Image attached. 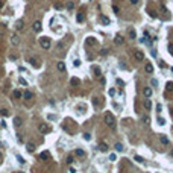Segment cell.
I'll list each match as a JSON object with an SVG mask.
<instances>
[{
    "mask_svg": "<svg viewBox=\"0 0 173 173\" xmlns=\"http://www.w3.org/2000/svg\"><path fill=\"white\" fill-rule=\"evenodd\" d=\"M23 96H24V99H31V97H32V93H31V91H26Z\"/></svg>",
    "mask_w": 173,
    "mask_h": 173,
    "instance_id": "obj_36",
    "label": "cell"
},
{
    "mask_svg": "<svg viewBox=\"0 0 173 173\" xmlns=\"http://www.w3.org/2000/svg\"><path fill=\"white\" fill-rule=\"evenodd\" d=\"M73 8H75V5H73L71 2H68V3H67V9H70V11H71Z\"/></svg>",
    "mask_w": 173,
    "mask_h": 173,
    "instance_id": "obj_37",
    "label": "cell"
},
{
    "mask_svg": "<svg viewBox=\"0 0 173 173\" xmlns=\"http://www.w3.org/2000/svg\"><path fill=\"white\" fill-rule=\"evenodd\" d=\"M172 156H173V149H172Z\"/></svg>",
    "mask_w": 173,
    "mask_h": 173,
    "instance_id": "obj_54",
    "label": "cell"
},
{
    "mask_svg": "<svg viewBox=\"0 0 173 173\" xmlns=\"http://www.w3.org/2000/svg\"><path fill=\"white\" fill-rule=\"evenodd\" d=\"M73 163V156H68L67 158V164H71Z\"/></svg>",
    "mask_w": 173,
    "mask_h": 173,
    "instance_id": "obj_45",
    "label": "cell"
},
{
    "mask_svg": "<svg viewBox=\"0 0 173 173\" xmlns=\"http://www.w3.org/2000/svg\"><path fill=\"white\" fill-rule=\"evenodd\" d=\"M144 108H146L147 111H150V109H152V102L149 100V99H147V100H144Z\"/></svg>",
    "mask_w": 173,
    "mask_h": 173,
    "instance_id": "obj_18",
    "label": "cell"
},
{
    "mask_svg": "<svg viewBox=\"0 0 173 173\" xmlns=\"http://www.w3.org/2000/svg\"><path fill=\"white\" fill-rule=\"evenodd\" d=\"M144 71H146L147 75H152V73H153V65H152L150 62H147L146 65H144Z\"/></svg>",
    "mask_w": 173,
    "mask_h": 173,
    "instance_id": "obj_9",
    "label": "cell"
},
{
    "mask_svg": "<svg viewBox=\"0 0 173 173\" xmlns=\"http://www.w3.org/2000/svg\"><path fill=\"white\" fill-rule=\"evenodd\" d=\"M3 36V29H0V38Z\"/></svg>",
    "mask_w": 173,
    "mask_h": 173,
    "instance_id": "obj_53",
    "label": "cell"
},
{
    "mask_svg": "<svg viewBox=\"0 0 173 173\" xmlns=\"http://www.w3.org/2000/svg\"><path fill=\"white\" fill-rule=\"evenodd\" d=\"M15 158H17V161H18L20 164H24V163H26V161H24V158H23V156H21V155H18V153H17V155H15Z\"/></svg>",
    "mask_w": 173,
    "mask_h": 173,
    "instance_id": "obj_26",
    "label": "cell"
},
{
    "mask_svg": "<svg viewBox=\"0 0 173 173\" xmlns=\"http://www.w3.org/2000/svg\"><path fill=\"white\" fill-rule=\"evenodd\" d=\"M76 21H77V23H84V21H85L84 14H77V15H76Z\"/></svg>",
    "mask_w": 173,
    "mask_h": 173,
    "instance_id": "obj_20",
    "label": "cell"
},
{
    "mask_svg": "<svg viewBox=\"0 0 173 173\" xmlns=\"http://www.w3.org/2000/svg\"><path fill=\"white\" fill-rule=\"evenodd\" d=\"M75 153H76L77 156H84V155H85V152L82 150V149H76V152H75Z\"/></svg>",
    "mask_w": 173,
    "mask_h": 173,
    "instance_id": "obj_31",
    "label": "cell"
},
{
    "mask_svg": "<svg viewBox=\"0 0 173 173\" xmlns=\"http://www.w3.org/2000/svg\"><path fill=\"white\" fill-rule=\"evenodd\" d=\"M156 111H158V112H161V111H163V106L161 105H156Z\"/></svg>",
    "mask_w": 173,
    "mask_h": 173,
    "instance_id": "obj_46",
    "label": "cell"
},
{
    "mask_svg": "<svg viewBox=\"0 0 173 173\" xmlns=\"http://www.w3.org/2000/svg\"><path fill=\"white\" fill-rule=\"evenodd\" d=\"M114 43H115V44H118V46H122V44L125 43V38H123L122 35H115V38H114Z\"/></svg>",
    "mask_w": 173,
    "mask_h": 173,
    "instance_id": "obj_10",
    "label": "cell"
},
{
    "mask_svg": "<svg viewBox=\"0 0 173 173\" xmlns=\"http://www.w3.org/2000/svg\"><path fill=\"white\" fill-rule=\"evenodd\" d=\"M47 118H49V120H58V115H55V114H49V115H47Z\"/></svg>",
    "mask_w": 173,
    "mask_h": 173,
    "instance_id": "obj_32",
    "label": "cell"
},
{
    "mask_svg": "<svg viewBox=\"0 0 173 173\" xmlns=\"http://www.w3.org/2000/svg\"><path fill=\"white\" fill-rule=\"evenodd\" d=\"M14 125L17 126V127L21 126V125H23V123H21V118H20V117H15V118H14Z\"/></svg>",
    "mask_w": 173,
    "mask_h": 173,
    "instance_id": "obj_25",
    "label": "cell"
},
{
    "mask_svg": "<svg viewBox=\"0 0 173 173\" xmlns=\"http://www.w3.org/2000/svg\"><path fill=\"white\" fill-rule=\"evenodd\" d=\"M115 150H117V152H123V149H125V147H123V144L122 143H115Z\"/></svg>",
    "mask_w": 173,
    "mask_h": 173,
    "instance_id": "obj_21",
    "label": "cell"
},
{
    "mask_svg": "<svg viewBox=\"0 0 173 173\" xmlns=\"http://www.w3.org/2000/svg\"><path fill=\"white\" fill-rule=\"evenodd\" d=\"M109 94H111V96H114V94H115V90L111 88V90H109Z\"/></svg>",
    "mask_w": 173,
    "mask_h": 173,
    "instance_id": "obj_52",
    "label": "cell"
},
{
    "mask_svg": "<svg viewBox=\"0 0 173 173\" xmlns=\"http://www.w3.org/2000/svg\"><path fill=\"white\" fill-rule=\"evenodd\" d=\"M56 68H58V71H65V64L62 61H59V62L56 64Z\"/></svg>",
    "mask_w": 173,
    "mask_h": 173,
    "instance_id": "obj_12",
    "label": "cell"
},
{
    "mask_svg": "<svg viewBox=\"0 0 173 173\" xmlns=\"http://www.w3.org/2000/svg\"><path fill=\"white\" fill-rule=\"evenodd\" d=\"M26 150L29 152V153H32V152H35V144H31V143H29L27 146H26Z\"/></svg>",
    "mask_w": 173,
    "mask_h": 173,
    "instance_id": "obj_17",
    "label": "cell"
},
{
    "mask_svg": "<svg viewBox=\"0 0 173 173\" xmlns=\"http://www.w3.org/2000/svg\"><path fill=\"white\" fill-rule=\"evenodd\" d=\"M143 94H144L146 97H150V96H152V88H150V86H146V88L143 90Z\"/></svg>",
    "mask_w": 173,
    "mask_h": 173,
    "instance_id": "obj_13",
    "label": "cell"
},
{
    "mask_svg": "<svg viewBox=\"0 0 173 173\" xmlns=\"http://www.w3.org/2000/svg\"><path fill=\"white\" fill-rule=\"evenodd\" d=\"M100 21H102V23H103V24H105V26H108V24L111 23V20H109L108 17H106V15H102V18H100Z\"/></svg>",
    "mask_w": 173,
    "mask_h": 173,
    "instance_id": "obj_16",
    "label": "cell"
},
{
    "mask_svg": "<svg viewBox=\"0 0 173 173\" xmlns=\"http://www.w3.org/2000/svg\"><path fill=\"white\" fill-rule=\"evenodd\" d=\"M149 15H150L152 18H156V12H155V11H150V14H149Z\"/></svg>",
    "mask_w": 173,
    "mask_h": 173,
    "instance_id": "obj_41",
    "label": "cell"
},
{
    "mask_svg": "<svg viewBox=\"0 0 173 173\" xmlns=\"http://www.w3.org/2000/svg\"><path fill=\"white\" fill-rule=\"evenodd\" d=\"M159 140H161L163 144H168V138L166 137V135H161V137H159Z\"/></svg>",
    "mask_w": 173,
    "mask_h": 173,
    "instance_id": "obj_28",
    "label": "cell"
},
{
    "mask_svg": "<svg viewBox=\"0 0 173 173\" xmlns=\"http://www.w3.org/2000/svg\"><path fill=\"white\" fill-rule=\"evenodd\" d=\"M93 70H94V73H96V76H100V68H99V67H96V65H94Z\"/></svg>",
    "mask_w": 173,
    "mask_h": 173,
    "instance_id": "obj_33",
    "label": "cell"
},
{
    "mask_svg": "<svg viewBox=\"0 0 173 173\" xmlns=\"http://www.w3.org/2000/svg\"><path fill=\"white\" fill-rule=\"evenodd\" d=\"M81 65H82V61L81 59H77V58H76V59H73V67H81Z\"/></svg>",
    "mask_w": 173,
    "mask_h": 173,
    "instance_id": "obj_24",
    "label": "cell"
},
{
    "mask_svg": "<svg viewBox=\"0 0 173 173\" xmlns=\"http://www.w3.org/2000/svg\"><path fill=\"white\" fill-rule=\"evenodd\" d=\"M166 90H167V91H173V82H167V84H166Z\"/></svg>",
    "mask_w": 173,
    "mask_h": 173,
    "instance_id": "obj_27",
    "label": "cell"
},
{
    "mask_svg": "<svg viewBox=\"0 0 173 173\" xmlns=\"http://www.w3.org/2000/svg\"><path fill=\"white\" fill-rule=\"evenodd\" d=\"M129 2H131V5H137L138 0H129Z\"/></svg>",
    "mask_w": 173,
    "mask_h": 173,
    "instance_id": "obj_49",
    "label": "cell"
},
{
    "mask_svg": "<svg viewBox=\"0 0 173 173\" xmlns=\"http://www.w3.org/2000/svg\"><path fill=\"white\" fill-rule=\"evenodd\" d=\"M32 29H34V32L40 34V32L43 31V24H41V21H35L34 24H32Z\"/></svg>",
    "mask_w": 173,
    "mask_h": 173,
    "instance_id": "obj_6",
    "label": "cell"
},
{
    "mask_svg": "<svg viewBox=\"0 0 173 173\" xmlns=\"http://www.w3.org/2000/svg\"><path fill=\"white\" fill-rule=\"evenodd\" d=\"M103 120H105V125L109 127L111 131H115L117 129V123H115V118L114 115L109 112V111H106V112L103 114Z\"/></svg>",
    "mask_w": 173,
    "mask_h": 173,
    "instance_id": "obj_1",
    "label": "cell"
},
{
    "mask_svg": "<svg viewBox=\"0 0 173 173\" xmlns=\"http://www.w3.org/2000/svg\"><path fill=\"white\" fill-rule=\"evenodd\" d=\"M127 38H129V40H135V38H137V32H135L134 27L127 29Z\"/></svg>",
    "mask_w": 173,
    "mask_h": 173,
    "instance_id": "obj_7",
    "label": "cell"
},
{
    "mask_svg": "<svg viewBox=\"0 0 173 173\" xmlns=\"http://www.w3.org/2000/svg\"><path fill=\"white\" fill-rule=\"evenodd\" d=\"M152 85H153V86H158V81H156V79H152Z\"/></svg>",
    "mask_w": 173,
    "mask_h": 173,
    "instance_id": "obj_44",
    "label": "cell"
},
{
    "mask_svg": "<svg viewBox=\"0 0 173 173\" xmlns=\"http://www.w3.org/2000/svg\"><path fill=\"white\" fill-rule=\"evenodd\" d=\"M38 131H40V132L41 134H49V132H50V126H49L47 125V123H40V126H38Z\"/></svg>",
    "mask_w": 173,
    "mask_h": 173,
    "instance_id": "obj_3",
    "label": "cell"
},
{
    "mask_svg": "<svg viewBox=\"0 0 173 173\" xmlns=\"http://www.w3.org/2000/svg\"><path fill=\"white\" fill-rule=\"evenodd\" d=\"M143 122L146 123V125H149V122H150V120H149V117H146V115H144V117H143Z\"/></svg>",
    "mask_w": 173,
    "mask_h": 173,
    "instance_id": "obj_40",
    "label": "cell"
},
{
    "mask_svg": "<svg viewBox=\"0 0 173 173\" xmlns=\"http://www.w3.org/2000/svg\"><path fill=\"white\" fill-rule=\"evenodd\" d=\"M112 11L115 12V14H118V12H120V8H118V6H115V5H114V6H112Z\"/></svg>",
    "mask_w": 173,
    "mask_h": 173,
    "instance_id": "obj_38",
    "label": "cell"
},
{
    "mask_svg": "<svg viewBox=\"0 0 173 173\" xmlns=\"http://www.w3.org/2000/svg\"><path fill=\"white\" fill-rule=\"evenodd\" d=\"M0 6H2V2H0Z\"/></svg>",
    "mask_w": 173,
    "mask_h": 173,
    "instance_id": "obj_57",
    "label": "cell"
},
{
    "mask_svg": "<svg viewBox=\"0 0 173 173\" xmlns=\"http://www.w3.org/2000/svg\"><path fill=\"white\" fill-rule=\"evenodd\" d=\"M134 159H135L137 163H143V161H144V159H143V158H141L140 155H135V158H134Z\"/></svg>",
    "mask_w": 173,
    "mask_h": 173,
    "instance_id": "obj_34",
    "label": "cell"
},
{
    "mask_svg": "<svg viewBox=\"0 0 173 173\" xmlns=\"http://www.w3.org/2000/svg\"><path fill=\"white\" fill-rule=\"evenodd\" d=\"M40 46L44 49V50H49L52 46V43H50V38L49 36H41L40 38Z\"/></svg>",
    "mask_w": 173,
    "mask_h": 173,
    "instance_id": "obj_2",
    "label": "cell"
},
{
    "mask_svg": "<svg viewBox=\"0 0 173 173\" xmlns=\"http://www.w3.org/2000/svg\"><path fill=\"white\" fill-rule=\"evenodd\" d=\"M117 82H118V85H122V86H123V85H125V82H123L122 79H117Z\"/></svg>",
    "mask_w": 173,
    "mask_h": 173,
    "instance_id": "obj_50",
    "label": "cell"
},
{
    "mask_svg": "<svg viewBox=\"0 0 173 173\" xmlns=\"http://www.w3.org/2000/svg\"><path fill=\"white\" fill-rule=\"evenodd\" d=\"M86 44H91V46H97V40L93 38V36H88L86 38Z\"/></svg>",
    "mask_w": 173,
    "mask_h": 173,
    "instance_id": "obj_11",
    "label": "cell"
},
{
    "mask_svg": "<svg viewBox=\"0 0 173 173\" xmlns=\"http://www.w3.org/2000/svg\"><path fill=\"white\" fill-rule=\"evenodd\" d=\"M84 138L86 140V141H90V140H91V135H90V134H84Z\"/></svg>",
    "mask_w": 173,
    "mask_h": 173,
    "instance_id": "obj_39",
    "label": "cell"
},
{
    "mask_svg": "<svg viewBox=\"0 0 173 173\" xmlns=\"http://www.w3.org/2000/svg\"><path fill=\"white\" fill-rule=\"evenodd\" d=\"M18 173H24V172H18Z\"/></svg>",
    "mask_w": 173,
    "mask_h": 173,
    "instance_id": "obj_56",
    "label": "cell"
},
{
    "mask_svg": "<svg viewBox=\"0 0 173 173\" xmlns=\"http://www.w3.org/2000/svg\"><path fill=\"white\" fill-rule=\"evenodd\" d=\"M70 84H71L73 86H75V85H79V79H77V77H73V79L70 81Z\"/></svg>",
    "mask_w": 173,
    "mask_h": 173,
    "instance_id": "obj_29",
    "label": "cell"
},
{
    "mask_svg": "<svg viewBox=\"0 0 173 173\" xmlns=\"http://www.w3.org/2000/svg\"><path fill=\"white\" fill-rule=\"evenodd\" d=\"M18 84H21V85H24V86H26V85H27V82L24 81L23 77H18Z\"/></svg>",
    "mask_w": 173,
    "mask_h": 173,
    "instance_id": "obj_35",
    "label": "cell"
},
{
    "mask_svg": "<svg viewBox=\"0 0 173 173\" xmlns=\"http://www.w3.org/2000/svg\"><path fill=\"white\" fill-rule=\"evenodd\" d=\"M0 159H2V153H0Z\"/></svg>",
    "mask_w": 173,
    "mask_h": 173,
    "instance_id": "obj_55",
    "label": "cell"
},
{
    "mask_svg": "<svg viewBox=\"0 0 173 173\" xmlns=\"http://www.w3.org/2000/svg\"><path fill=\"white\" fill-rule=\"evenodd\" d=\"M99 149H100L102 152H106V150H108V146H106V143H100V144H99Z\"/></svg>",
    "mask_w": 173,
    "mask_h": 173,
    "instance_id": "obj_23",
    "label": "cell"
},
{
    "mask_svg": "<svg viewBox=\"0 0 173 173\" xmlns=\"http://www.w3.org/2000/svg\"><path fill=\"white\" fill-rule=\"evenodd\" d=\"M134 58H135V61H138V62H140V61H143L144 59L143 50H138V49H137V50H134Z\"/></svg>",
    "mask_w": 173,
    "mask_h": 173,
    "instance_id": "obj_5",
    "label": "cell"
},
{
    "mask_svg": "<svg viewBox=\"0 0 173 173\" xmlns=\"http://www.w3.org/2000/svg\"><path fill=\"white\" fill-rule=\"evenodd\" d=\"M93 103H94V105H96V106L99 105V99H97V97H94V99H93Z\"/></svg>",
    "mask_w": 173,
    "mask_h": 173,
    "instance_id": "obj_43",
    "label": "cell"
},
{
    "mask_svg": "<svg viewBox=\"0 0 173 173\" xmlns=\"http://www.w3.org/2000/svg\"><path fill=\"white\" fill-rule=\"evenodd\" d=\"M15 27H17V31H23V27H24V21H23V20H18V21L15 23Z\"/></svg>",
    "mask_w": 173,
    "mask_h": 173,
    "instance_id": "obj_14",
    "label": "cell"
},
{
    "mask_svg": "<svg viewBox=\"0 0 173 173\" xmlns=\"http://www.w3.org/2000/svg\"><path fill=\"white\" fill-rule=\"evenodd\" d=\"M0 115H2V117H8V115H9V109L2 108V109H0Z\"/></svg>",
    "mask_w": 173,
    "mask_h": 173,
    "instance_id": "obj_19",
    "label": "cell"
},
{
    "mask_svg": "<svg viewBox=\"0 0 173 173\" xmlns=\"http://www.w3.org/2000/svg\"><path fill=\"white\" fill-rule=\"evenodd\" d=\"M21 96H23V94L20 93L18 90H15V91H14V97H15V99H21Z\"/></svg>",
    "mask_w": 173,
    "mask_h": 173,
    "instance_id": "obj_30",
    "label": "cell"
},
{
    "mask_svg": "<svg viewBox=\"0 0 173 173\" xmlns=\"http://www.w3.org/2000/svg\"><path fill=\"white\" fill-rule=\"evenodd\" d=\"M115 159H117V156H115V155H111L109 156V161H115Z\"/></svg>",
    "mask_w": 173,
    "mask_h": 173,
    "instance_id": "obj_47",
    "label": "cell"
},
{
    "mask_svg": "<svg viewBox=\"0 0 173 173\" xmlns=\"http://www.w3.org/2000/svg\"><path fill=\"white\" fill-rule=\"evenodd\" d=\"M68 172H70V173H76V170H75V167H70V168H68Z\"/></svg>",
    "mask_w": 173,
    "mask_h": 173,
    "instance_id": "obj_48",
    "label": "cell"
},
{
    "mask_svg": "<svg viewBox=\"0 0 173 173\" xmlns=\"http://www.w3.org/2000/svg\"><path fill=\"white\" fill-rule=\"evenodd\" d=\"M27 62H31V64H32V67L40 68V59H38L36 56H29V58H27Z\"/></svg>",
    "mask_w": 173,
    "mask_h": 173,
    "instance_id": "obj_4",
    "label": "cell"
},
{
    "mask_svg": "<svg viewBox=\"0 0 173 173\" xmlns=\"http://www.w3.org/2000/svg\"><path fill=\"white\" fill-rule=\"evenodd\" d=\"M168 52H170L172 53V55H173V44L170 43V44H168Z\"/></svg>",
    "mask_w": 173,
    "mask_h": 173,
    "instance_id": "obj_42",
    "label": "cell"
},
{
    "mask_svg": "<svg viewBox=\"0 0 173 173\" xmlns=\"http://www.w3.org/2000/svg\"><path fill=\"white\" fill-rule=\"evenodd\" d=\"M156 122H158V126H164V125H166V118H163V117H158V118H156Z\"/></svg>",
    "mask_w": 173,
    "mask_h": 173,
    "instance_id": "obj_22",
    "label": "cell"
},
{
    "mask_svg": "<svg viewBox=\"0 0 173 173\" xmlns=\"http://www.w3.org/2000/svg\"><path fill=\"white\" fill-rule=\"evenodd\" d=\"M49 158H50V153H49V152H43V153L40 155V159H44V161H47Z\"/></svg>",
    "mask_w": 173,
    "mask_h": 173,
    "instance_id": "obj_15",
    "label": "cell"
},
{
    "mask_svg": "<svg viewBox=\"0 0 173 173\" xmlns=\"http://www.w3.org/2000/svg\"><path fill=\"white\" fill-rule=\"evenodd\" d=\"M61 8H62V5H59V3H58V5H55V9H61Z\"/></svg>",
    "mask_w": 173,
    "mask_h": 173,
    "instance_id": "obj_51",
    "label": "cell"
},
{
    "mask_svg": "<svg viewBox=\"0 0 173 173\" xmlns=\"http://www.w3.org/2000/svg\"><path fill=\"white\" fill-rule=\"evenodd\" d=\"M11 43H12V46H18L20 38H18L17 34H12V35H11Z\"/></svg>",
    "mask_w": 173,
    "mask_h": 173,
    "instance_id": "obj_8",
    "label": "cell"
}]
</instances>
